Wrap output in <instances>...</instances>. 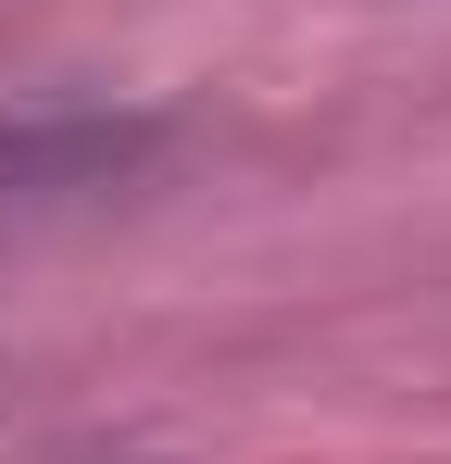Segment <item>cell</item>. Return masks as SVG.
<instances>
[{"label": "cell", "mask_w": 451, "mask_h": 464, "mask_svg": "<svg viewBox=\"0 0 451 464\" xmlns=\"http://www.w3.org/2000/svg\"><path fill=\"white\" fill-rule=\"evenodd\" d=\"M163 126L150 113H51V126H0V188H113Z\"/></svg>", "instance_id": "1"}]
</instances>
